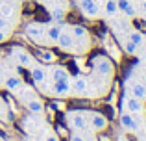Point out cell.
<instances>
[{
    "mask_svg": "<svg viewBox=\"0 0 146 141\" xmlns=\"http://www.w3.org/2000/svg\"><path fill=\"white\" fill-rule=\"evenodd\" d=\"M128 39L131 41V43H135L137 47H141V45L144 43V37H143V32H139V30H133V32L128 33Z\"/></svg>",
    "mask_w": 146,
    "mask_h": 141,
    "instance_id": "obj_24",
    "label": "cell"
},
{
    "mask_svg": "<svg viewBox=\"0 0 146 141\" xmlns=\"http://www.w3.org/2000/svg\"><path fill=\"white\" fill-rule=\"evenodd\" d=\"M35 59L43 61V65H50V63H54L57 59V56L54 54L52 50H48V47H44V48H39V50L35 52Z\"/></svg>",
    "mask_w": 146,
    "mask_h": 141,
    "instance_id": "obj_18",
    "label": "cell"
},
{
    "mask_svg": "<svg viewBox=\"0 0 146 141\" xmlns=\"http://www.w3.org/2000/svg\"><path fill=\"white\" fill-rule=\"evenodd\" d=\"M68 141H87V136L85 132H78V130H72L70 134H68Z\"/></svg>",
    "mask_w": 146,
    "mask_h": 141,
    "instance_id": "obj_26",
    "label": "cell"
},
{
    "mask_svg": "<svg viewBox=\"0 0 146 141\" xmlns=\"http://www.w3.org/2000/svg\"><path fill=\"white\" fill-rule=\"evenodd\" d=\"M129 93H131V97H137V98H146V86L144 84H141V82H135L131 86V91H129Z\"/></svg>",
    "mask_w": 146,
    "mask_h": 141,
    "instance_id": "obj_22",
    "label": "cell"
},
{
    "mask_svg": "<svg viewBox=\"0 0 146 141\" xmlns=\"http://www.w3.org/2000/svg\"><path fill=\"white\" fill-rule=\"evenodd\" d=\"M54 108H57V110H61V112H63V110H65V104H63V102H59V100H57V102H54Z\"/></svg>",
    "mask_w": 146,
    "mask_h": 141,
    "instance_id": "obj_31",
    "label": "cell"
},
{
    "mask_svg": "<svg viewBox=\"0 0 146 141\" xmlns=\"http://www.w3.org/2000/svg\"><path fill=\"white\" fill-rule=\"evenodd\" d=\"M144 100L143 98H137V97H131V95H126L122 98V110L124 112H129V113H144Z\"/></svg>",
    "mask_w": 146,
    "mask_h": 141,
    "instance_id": "obj_11",
    "label": "cell"
},
{
    "mask_svg": "<svg viewBox=\"0 0 146 141\" xmlns=\"http://www.w3.org/2000/svg\"><path fill=\"white\" fill-rule=\"evenodd\" d=\"M9 33H11V32H7V30H2V28H0V43H6V41L9 39Z\"/></svg>",
    "mask_w": 146,
    "mask_h": 141,
    "instance_id": "obj_30",
    "label": "cell"
},
{
    "mask_svg": "<svg viewBox=\"0 0 146 141\" xmlns=\"http://www.w3.org/2000/svg\"><path fill=\"white\" fill-rule=\"evenodd\" d=\"M72 93L80 95V97H87L89 95V82H87V78H83V76H76V78H72Z\"/></svg>",
    "mask_w": 146,
    "mask_h": 141,
    "instance_id": "obj_15",
    "label": "cell"
},
{
    "mask_svg": "<svg viewBox=\"0 0 146 141\" xmlns=\"http://www.w3.org/2000/svg\"><path fill=\"white\" fill-rule=\"evenodd\" d=\"M22 84H24V82H22V78L19 74H9V76L4 78V87H6L7 91H11V93H15Z\"/></svg>",
    "mask_w": 146,
    "mask_h": 141,
    "instance_id": "obj_19",
    "label": "cell"
},
{
    "mask_svg": "<svg viewBox=\"0 0 146 141\" xmlns=\"http://www.w3.org/2000/svg\"><path fill=\"white\" fill-rule=\"evenodd\" d=\"M9 56H11V59H13L15 63H19L21 67H26V69H30V67L37 61L35 56H33L32 52H28L26 48L19 47V45H13V47L9 48Z\"/></svg>",
    "mask_w": 146,
    "mask_h": 141,
    "instance_id": "obj_4",
    "label": "cell"
},
{
    "mask_svg": "<svg viewBox=\"0 0 146 141\" xmlns=\"http://www.w3.org/2000/svg\"><path fill=\"white\" fill-rule=\"evenodd\" d=\"M76 7L87 19H98L100 17V4L96 0H76Z\"/></svg>",
    "mask_w": 146,
    "mask_h": 141,
    "instance_id": "obj_8",
    "label": "cell"
},
{
    "mask_svg": "<svg viewBox=\"0 0 146 141\" xmlns=\"http://www.w3.org/2000/svg\"><path fill=\"white\" fill-rule=\"evenodd\" d=\"M137 48H139V47H137L135 43H131V41H129V39L126 41L124 45H122V50H124L126 54H135V52H137Z\"/></svg>",
    "mask_w": 146,
    "mask_h": 141,
    "instance_id": "obj_28",
    "label": "cell"
},
{
    "mask_svg": "<svg viewBox=\"0 0 146 141\" xmlns=\"http://www.w3.org/2000/svg\"><path fill=\"white\" fill-rule=\"evenodd\" d=\"M118 123L126 132H137L141 126V113H129V112H122L118 117Z\"/></svg>",
    "mask_w": 146,
    "mask_h": 141,
    "instance_id": "obj_9",
    "label": "cell"
},
{
    "mask_svg": "<svg viewBox=\"0 0 146 141\" xmlns=\"http://www.w3.org/2000/svg\"><path fill=\"white\" fill-rule=\"evenodd\" d=\"M43 141H59V136H52V134H50V136H46Z\"/></svg>",
    "mask_w": 146,
    "mask_h": 141,
    "instance_id": "obj_32",
    "label": "cell"
},
{
    "mask_svg": "<svg viewBox=\"0 0 146 141\" xmlns=\"http://www.w3.org/2000/svg\"><path fill=\"white\" fill-rule=\"evenodd\" d=\"M57 47H59L63 52H74V39H72L70 24H65V22H63L59 39H57Z\"/></svg>",
    "mask_w": 146,
    "mask_h": 141,
    "instance_id": "obj_10",
    "label": "cell"
},
{
    "mask_svg": "<svg viewBox=\"0 0 146 141\" xmlns=\"http://www.w3.org/2000/svg\"><path fill=\"white\" fill-rule=\"evenodd\" d=\"M4 112H7V108H6V102H4L2 98H0V115H2Z\"/></svg>",
    "mask_w": 146,
    "mask_h": 141,
    "instance_id": "obj_33",
    "label": "cell"
},
{
    "mask_svg": "<svg viewBox=\"0 0 146 141\" xmlns=\"http://www.w3.org/2000/svg\"><path fill=\"white\" fill-rule=\"evenodd\" d=\"M104 11H106V15H109V17L117 15L118 13L117 0H106V2H104Z\"/></svg>",
    "mask_w": 146,
    "mask_h": 141,
    "instance_id": "obj_23",
    "label": "cell"
},
{
    "mask_svg": "<svg viewBox=\"0 0 146 141\" xmlns=\"http://www.w3.org/2000/svg\"><path fill=\"white\" fill-rule=\"evenodd\" d=\"M143 11H144V13H146V0H144V2H143Z\"/></svg>",
    "mask_w": 146,
    "mask_h": 141,
    "instance_id": "obj_34",
    "label": "cell"
},
{
    "mask_svg": "<svg viewBox=\"0 0 146 141\" xmlns=\"http://www.w3.org/2000/svg\"><path fill=\"white\" fill-rule=\"evenodd\" d=\"M22 2H30V0H22Z\"/></svg>",
    "mask_w": 146,
    "mask_h": 141,
    "instance_id": "obj_35",
    "label": "cell"
},
{
    "mask_svg": "<svg viewBox=\"0 0 146 141\" xmlns=\"http://www.w3.org/2000/svg\"><path fill=\"white\" fill-rule=\"evenodd\" d=\"M48 80H50V82H70L72 76H70V72L65 69V67L59 65V67H50Z\"/></svg>",
    "mask_w": 146,
    "mask_h": 141,
    "instance_id": "obj_14",
    "label": "cell"
},
{
    "mask_svg": "<svg viewBox=\"0 0 146 141\" xmlns=\"http://www.w3.org/2000/svg\"><path fill=\"white\" fill-rule=\"evenodd\" d=\"M72 82V80H70ZM70 82H50L52 86L48 87V93L57 98H67L72 93V84Z\"/></svg>",
    "mask_w": 146,
    "mask_h": 141,
    "instance_id": "obj_12",
    "label": "cell"
},
{
    "mask_svg": "<svg viewBox=\"0 0 146 141\" xmlns=\"http://www.w3.org/2000/svg\"><path fill=\"white\" fill-rule=\"evenodd\" d=\"M24 108L28 110V113H32V115H43L44 113V104L39 97L30 98L28 102H24Z\"/></svg>",
    "mask_w": 146,
    "mask_h": 141,
    "instance_id": "obj_16",
    "label": "cell"
},
{
    "mask_svg": "<svg viewBox=\"0 0 146 141\" xmlns=\"http://www.w3.org/2000/svg\"><path fill=\"white\" fill-rule=\"evenodd\" d=\"M70 32H72V39H74V52L83 54V52L89 50V47H91V33H89V30H87L85 26L72 24Z\"/></svg>",
    "mask_w": 146,
    "mask_h": 141,
    "instance_id": "obj_1",
    "label": "cell"
},
{
    "mask_svg": "<svg viewBox=\"0 0 146 141\" xmlns=\"http://www.w3.org/2000/svg\"><path fill=\"white\" fill-rule=\"evenodd\" d=\"M107 48H109V54L113 56V58H117V59L120 58V50H118V47H115V45H109Z\"/></svg>",
    "mask_w": 146,
    "mask_h": 141,
    "instance_id": "obj_29",
    "label": "cell"
},
{
    "mask_svg": "<svg viewBox=\"0 0 146 141\" xmlns=\"http://www.w3.org/2000/svg\"><path fill=\"white\" fill-rule=\"evenodd\" d=\"M24 33L35 45L46 47V24H43V22H28L24 26Z\"/></svg>",
    "mask_w": 146,
    "mask_h": 141,
    "instance_id": "obj_2",
    "label": "cell"
},
{
    "mask_svg": "<svg viewBox=\"0 0 146 141\" xmlns=\"http://www.w3.org/2000/svg\"><path fill=\"white\" fill-rule=\"evenodd\" d=\"M30 76H32L35 87H39L41 91L46 89V84L50 82V80H48V69L43 65V63H39V61L33 63V65L30 67Z\"/></svg>",
    "mask_w": 146,
    "mask_h": 141,
    "instance_id": "obj_5",
    "label": "cell"
},
{
    "mask_svg": "<svg viewBox=\"0 0 146 141\" xmlns=\"http://www.w3.org/2000/svg\"><path fill=\"white\" fill-rule=\"evenodd\" d=\"M117 6H118V11L124 13L126 17H135L137 15L135 6L131 4V0H117Z\"/></svg>",
    "mask_w": 146,
    "mask_h": 141,
    "instance_id": "obj_21",
    "label": "cell"
},
{
    "mask_svg": "<svg viewBox=\"0 0 146 141\" xmlns=\"http://www.w3.org/2000/svg\"><path fill=\"white\" fill-rule=\"evenodd\" d=\"M0 28L11 32V30H13V22H11V19L9 17H2V15H0Z\"/></svg>",
    "mask_w": 146,
    "mask_h": 141,
    "instance_id": "obj_27",
    "label": "cell"
},
{
    "mask_svg": "<svg viewBox=\"0 0 146 141\" xmlns=\"http://www.w3.org/2000/svg\"><path fill=\"white\" fill-rule=\"evenodd\" d=\"M91 65H93V69L94 72H98L100 76H111L113 74V71H115V65H113V61H111L107 56H104V54H98V56H94L93 58V61H91Z\"/></svg>",
    "mask_w": 146,
    "mask_h": 141,
    "instance_id": "obj_6",
    "label": "cell"
},
{
    "mask_svg": "<svg viewBox=\"0 0 146 141\" xmlns=\"http://www.w3.org/2000/svg\"><path fill=\"white\" fill-rule=\"evenodd\" d=\"M65 123L70 130H78V132H85L89 128L87 123V113L82 110H72V112L65 113Z\"/></svg>",
    "mask_w": 146,
    "mask_h": 141,
    "instance_id": "obj_3",
    "label": "cell"
},
{
    "mask_svg": "<svg viewBox=\"0 0 146 141\" xmlns=\"http://www.w3.org/2000/svg\"><path fill=\"white\" fill-rule=\"evenodd\" d=\"M0 15L11 19V15H13V6H11V4H4L2 0H0Z\"/></svg>",
    "mask_w": 146,
    "mask_h": 141,
    "instance_id": "obj_25",
    "label": "cell"
},
{
    "mask_svg": "<svg viewBox=\"0 0 146 141\" xmlns=\"http://www.w3.org/2000/svg\"><path fill=\"white\" fill-rule=\"evenodd\" d=\"M87 123H89V130L93 132H106L109 126V119L100 112H87Z\"/></svg>",
    "mask_w": 146,
    "mask_h": 141,
    "instance_id": "obj_7",
    "label": "cell"
},
{
    "mask_svg": "<svg viewBox=\"0 0 146 141\" xmlns=\"http://www.w3.org/2000/svg\"><path fill=\"white\" fill-rule=\"evenodd\" d=\"M48 13H50V19H52L54 22H63L65 17H67V9H65V6H50Z\"/></svg>",
    "mask_w": 146,
    "mask_h": 141,
    "instance_id": "obj_20",
    "label": "cell"
},
{
    "mask_svg": "<svg viewBox=\"0 0 146 141\" xmlns=\"http://www.w3.org/2000/svg\"><path fill=\"white\" fill-rule=\"evenodd\" d=\"M61 26H63V22H50V24H46V47H57Z\"/></svg>",
    "mask_w": 146,
    "mask_h": 141,
    "instance_id": "obj_13",
    "label": "cell"
},
{
    "mask_svg": "<svg viewBox=\"0 0 146 141\" xmlns=\"http://www.w3.org/2000/svg\"><path fill=\"white\" fill-rule=\"evenodd\" d=\"M15 95H17V98L22 102V104H24V102H28L30 98H35L37 97L35 89H33V87H30V86H24V84H22V86L15 91Z\"/></svg>",
    "mask_w": 146,
    "mask_h": 141,
    "instance_id": "obj_17",
    "label": "cell"
}]
</instances>
